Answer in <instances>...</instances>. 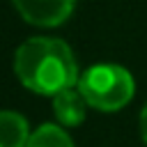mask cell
Returning <instances> with one entry per match:
<instances>
[{"label":"cell","mask_w":147,"mask_h":147,"mask_svg":"<svg viewBox=\"0 0 147 147\" xmlns=\"http://www.w3.org/2000/svg\"><path fill=\"white\" fill-rule=\"evenodd\" d=\"M25 147H74V140L64 129L55 124H41L34 133H30Z\"/></svg>","instance_id":"cell-6"},{"label":"cell","mask_w":147,"mask_h":147,"mask_svg":"<svg viewBox=\"0 0 147 147\" xmlns=\"http://www.w3.org/2000/svg\"><path fill=\"white\" fill-rule=\"evenodd\" d=\"M140 136H142V140L147 142V103H145V108H142V113H140Z\"/></svg>","instance_id":"cell-7"},{"label":"cell","mask_w":147,"mask_h":147,"mask_svg":"<svg viewBox=\"0 0 147 147\" xmlns=\"http://www.w3.org/2000/svg\"><path fill=\"white\" fill-rule=\"evenodd\" d=\"M14 71L28 90L46 96L78 85V67L71 48L53 37H32L23 41L14 55Z\"/></svg>","instance_id":"cell-1"},{"label":"cell","mask_w":147,"mask_h":147,"mask_svg":"<svg viewBox=\"0 0 147 147\" xmlns=\"http://www.w3.org/2000/svg\"><path fill=\"white\" fill-rule=\"evenodd\" d=\"M85 106L87 101L78 87H67L53 96V113L62 126H78L85 119Z\"/></svg>","instance_id":"cell-4"},{"label":"cell","mask_w":147,"mask_h":147,"mask_svg":"<svg viewBox=\"0 0 147 147\" xmlns=\"http://www.w3.org/2000/svg\"><path fill=\"white\" fill-rule=\"evenodd\" d=\"M78 90L87 106L101 113H115L133 99L136 83L119 64H96L78 78Z\"/></svg>","instance_id":"cell-2"},{"label":"cell","mask_w":147,"mask_h":147,"mask_svg":"<svg viewBox=\"0 0 147 147\" xmlns=\"http://www.w3.org/2000/svg\"><path fill=\"white\" fill-rule=\"evenodd\" d=\"M11 2L30 25L39 28L62 25L71 16L76 5V0H11Z\"/></svg>","instance_id":"cell-3"},{"label":"cell","mask_w":147,"mask_h":147,"mask_svg":"<svg viewBox=\"0 0 147 147\" xmlns=\"http://www.w3.org/2000/svg\"><path fill=\"white\" fill-rule=\"evenodd\" d=\"M30 140L28 122L14 110H0V147H25Z\"/></svg>","instance_id":"cell-5"}]
</instances>
